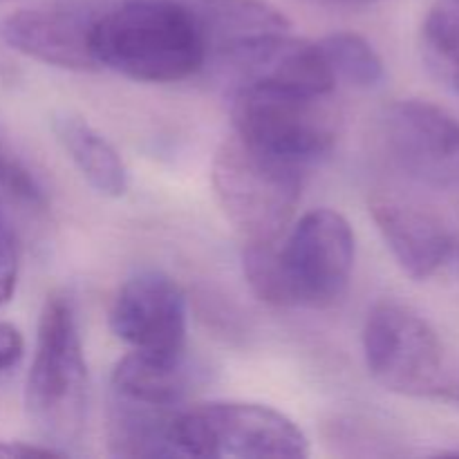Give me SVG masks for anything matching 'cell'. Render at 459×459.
Wrapping results in <instances>:
<instances>
[{"instance_id":"1","label":"cell","mask_w":459,"mask_h":459,"mask_svg":"<svg viewBox=\"0 0 459 459\" xmlns=\"http://www.w3.org/2000/svg\"><path fill=\"white\" fill-rule=\"evenodd\" d=\"M99 67L142 83H175L209 61L200 22L182 0H124L94 13Z\"/></svg>"},{"instance_id":"2","label":"cell","mask_w":459,"mask_h":459,"mask_svg":"<svg viewBox=\"0 0 459 459\" xmlns=\"http://www.w3.org/2000/svg\"><path fill=\"white\" fill-rule=\"evenodd\" d=\"M25 403L48 446L67 455L81 442L88 415V363L74 303L61 291L49 294L40 309Z\"/></svg>"},{"instance_id":"3","label":"cell","mask_w":459,"mask_h":459,"mask_svg":"<svg viewBox=\"0 0 459 459\" xmlns=\"http://www.w3.org/2000/svg\"><path fill=\"white\" fill-rule=\"evenodd\" d=\"M211 184L224 218L245 242L285 236L303 193V169L258 151L236 133L211 164Z\"/></svg>"},{"instance_id":"4","label":"cell","mask_w":459,"mask_h":459,"mask_svg":"<svg viewBox=\"0 0 459 459\" xmlns=\"http://www.w3.org/2000/svg\"><path fill=\"white\" fill-rule=\"evenodd\" d=\"M178 457L305 459L309 439L285 412L251 402L184 406L173 424Z\"/></svg>"},{"instance_id":"5","label":"cell","mask_w":459,"mask_h":459,"mask_svg":"<svg viewBox=\"0 0 459 459\" xmlns=\"http://www.w3.org/2000/svg\"><path fill=\"white\" fill-rule=\"evenodd\" d=\"M231 117L238 137L303 170L336 143V115L327 97L240 85L231 92Z\"/></svg>"},{"instance_id":"6","label":"cell","mask_w":459,"mask_h":459,"mask_svg":"<svg viewBox=\"0 0 459 459\" xmlns=\"http://www.w3.org/2000/svg\"><path fill=\"white\" fill-rule=\"evenodd\" d=\"M363 357L372 379L403 397L451 393L446 352L424 316L397 300H381L363 325Z\"/></svg>"},{"instance_id":"7","label":"cell","mask_w":459,"mask_h":459,"mask_svg":"<svg viewBox=\"0 0 459 459\" xmlns=\"http://www.w3.org/2000/svg\"><path fill=\"white\" fill-rule=\"evenodd\" d=\"M357 240L348 220L334 209L307 211L278 240L287 307L325 309L348 291Z\"/></svg>"},{"instance_id":"8","label":"cell","mask_w":459,"mask_h":459,"mask_svg":"<svg viewBox=\"0 0 459 459\" xmlns=\"http://www.w3.org/2000/svg\"><path fill=\"white\" fill-rule=\"evenodd\" d=\"M381 139L393 164L415 182L459 191V119L421 99L390 103L381 115Z\"/></svg>"},{"instance_id":"9","label":"cell","mask_w":459,"mask_h":459,"mask_svg":"<svg viewBox=\"0 0 459 459\" xmlns=\"http://www.w3.org/2000/svg\"><path fill=\"white\" fill-rule=\"evenodd\" d=\"M186 294L160 269L133 273L117 291L110 330L142 352H178L186 348Z\"/></svg>"},{"instance_id":"10","label":"cell","mask_w":459,"mask_h":459,"mask_svg":"<svg viewBox=\"0 0 459 459\" xmlns=\"http://www.w3.org/2000/svg\"><path fill=\"white\" fill-rule=\"evenodd\" d=\"M224 74L240 85H269L300 94L330 97L336 79L318 43L296 39L290 31L258 36L215 56Z\"/></svg>"},{"instance_id":"11","label":"cell","mask_w":459,"mask_h":459,"mask_svg":"<svg viewBox=\"0 0 459 459\" xmlns=\"http://www.w3.org/2000/svg\"><path fill=\"white\" fill-rule=\"evenodd\" d=\"M370 215L399 267L415 281L459 267V238L430 211L377 193L370 197Z\"/></svg>"},{"instance_id":"12","label":"cell","mask_w":459,"mask_h":459,"mask_svg":"<svg viewBox=\"0 0 459 459\" xmlns=\"http://www.w3.org/2000/svg\"><path fill=\"white\" fill-rule=\"evenodd\" d=\"M94 13L76 7L18 9L3 22L4 43L18 54L70 72H94Z\"/></svg>"},{"instance_id":"13","label":"cell","mask_w":459,"mask_h":459,"mask_svg":"<svg viewBox=\"0 0 459 459\" xmlns=\"http://www.w3.org/2000/svg\"><path fill=\"white\" fill-rule=\"evenodd\" d=\"M206 368L188 354L133 350L119 359L110 377V393L164 408H184L204 385Z\"/></svg>"},{"instance_id":"14","label":"cell","mask_w":459,"mask_h":459,"mask_svg":"<svg viewBox=\"0 0 459 459\" xmlns=\"http://www.w3.org/2000/svg\"><path fill=\"white\" fill-rule=\"evenodd\" d=\"M182 408L134 402L110 393L108 446L115 457H178L173 444L175 417Z\"/></svg>"},{"instance_id":"15","label":"cell","mask_w":459,"mask_h":459,"mask_svg":"<svg viewBox=\"0 0 459 459\" xmlns=\"http://www.w3.org/2000/svg\"><path fill=\"white\" fill-rule=\"evenodd\" d=\"M200 22L209 45V56L227 52L258 36L290 31L281 9L264 0H182Z\"/></svg>"},{"instance_id":"16","label":"cell","mask_w":459,"mask_h":459,"mask_svg":"<svg viewBox=\"0 0 459 459\" xmlns=\"http://www.w3.org/2000/svg\"><path fill=\"white\" fill-rule=\"evenodd\" d=\"M52 130L85 182L106 197H121L128 191V169L119 151L90 121L70 110L52 117Z\"/></svg>"},{"instance_id":"17","label":"cell","mask_w":459,"mask_h":459,"mask_svg":"<svg viewBox=\"0 0 459 459\" xmlns=\"http://www.w3.org/2000/svg\"><path fill=\"white\" fill-rule=\"evenodd\" d=\"M429 70L459 94V0H433L420 31Z\"/></svg>"},{"instance_id":"18","label":"cell","mask_w":459,"mask_h":459,"mask_svg":"<svg viewBox=\"0 0 459 459\" xmlns=\"http://www.w3.org/2000/svg\"><path fill=\"white\" fill-rule=\"evenodd\" d=\"M323 56L336 81L359 90H370L384 81L385 70L375 45L354 31H332L318 40Z\"/></svg>"},{"instance_id":"19","label":"cell","mask_w":459,"mask_h":459,"mask_svg":"<svg viewBox=\"0 0 459 459\" xmlns=\"http://www.w3.org/2000/svg\"><path fill=\"white\" fill-rule=\"evenodd\" d=\"M0 193L30 206H45L48 202L39 179L9 151L3 139H0Z\"/></svg>"},{"instance_id":"20","label":"cell","mask_w":459,"mask_h":459,"mask_svg":"<svg viewBox=\"0 0 459 459\" xmlns=\"http://www.w3.org/2000/svg\"><path fill=\"white\" fill-rule=\"evenodd\" d=\"M0 193V305L9 303L18 282V238Z\"/></svg>"},{"instance_id":"21","label":"cell","mask_w":459,"mask_h":459,"mask_svg":"<svg viewBox=\"0 0 459 459\" xmlns=\"http://www.w3.org/2000/svg\"><path fill=\"white\" fill-rule=\"evenodd\" d=\"M22 352H25V341H22L18 327L0 321V370H9L16 366Z\"/></svg>"},{"instance_id":"22","label":"cell","mask_w":459,"mask_h":459,"mask_svg":"<svg viewBox=\"0 0 459 459\" xmlns=\"http://www.w3.org/2000/svg\"><path fill=\"white\" fill-rule=\"evenodd\" d=\"M0 457H65L54 446L25 442H0Z\"/></svg>"},{"instance_id":"23","label":"cell","mask_w":459,"mask_h":459,"mask_svg":"<svg viewBox=\"0 0 459 459\" xmlns=\"http://www.w3.org/2000/svg\"><path fill=\"white\" fill-rule=\"evenodd\" d=\"M323 4H332V7H348V9H357V7H370V4L379 3V0H318Z\"/></svg>"},{"instance_id":"24","label":"cell","mask_w":459,"mask_h":459,"mask_svg":"<svg viewBox=\"0 0 459 459\" xmlns=\"http://www.w3.org/2000/svg\"><path fill=\"white\" fill-rule=\"evenodd\" d=\"M453 397H455V402L459 403V385L455 388V393H453Z\"/></svg>"}]
</instances>
